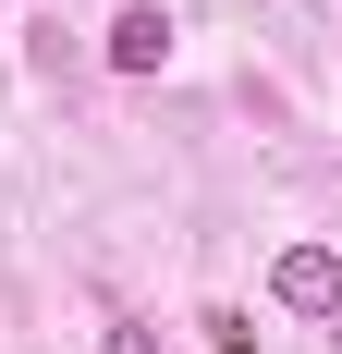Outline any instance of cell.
I'll use <instances>...</instances> for the list:
<instances>
[{
    "instance_id": "1",
    "label": "cell",
    "mask_w": 342,
    "mask_h": 354,
    "mask_svg": "<svg viewBox=\"0 0 342 354\" xmlns=\"http://www.w3.org/2000/svg\"><path fill=\"white\" fill-rule=\"evenodd\" d=\"M269 293L294 306V318H342V257H330V245H281Z\"/></svg>"
},
{
    "instance_id": "2",
    "label": "cell",
    "mask_w": 342,
    "mask_h": 354,
    "mask_svg": "<svg viewBox=\"0 0 342 354\" xmlns=\"http://www.w3.org/2000/svg\"><path fill=\"white\" fill-rule=\"evenodd\" d=\"M159 62H171V12H159V0H135V12L110 25V73H159Z\"/></svg>"
},
{
    "instance_id": "3",
    "label": "cell",
    "mask_w": 342,
    "mask_h": 354,
    "mask_svg": "<svg viewBox=\"0 0 342 354\" xmlns=\"http://www.w3.org/2000/svg\"><path fill=\"white\" fill-rule=\"evenodd\" d=\"M196 330H208V342H220V354H257V318H244V306H208Z\"/></svg>"
},
{
    "instance_id": "4",
    "label": "cell",
    "mask_w": 342,
    "mask_h": 354,
    "mask_svg": "<svg viewBox=\"0 0 342 354\" xmlns=\"http://www.w3.org/2000/svg\"><path fill=\"white\" fill-rule=\"evenodd\" d=\"M110 354H159V330H135V318H110Z\"/></svg>"
},
{
    "instance_id": "5",
    "label": "cell",
    "mask_w": 342,
    "mask_h": 354,
    "mask_svg": "<svg viewBox=\"0 0 342 354\" xmlns=\"http://www.w3.org/2000/svg\"><path fill=\"white\" fill-rule=\"evenodd\" d=\"M330 354H342V318H330Z\"/></svg>"
}]
</instances>
